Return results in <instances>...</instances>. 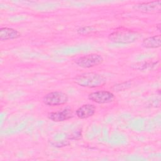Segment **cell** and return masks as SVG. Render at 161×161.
I'll return each instance as SVG.
<instances>
[{
    "instance_id": "13",
    "label": "cell",
    "mask_w": 161,
    "mask_h": 161,
    "mask_svg": "<svg viewBox=\"0 0 161 161\" xmlns=\"http://www.w3.org/2000/svg\"><path fill=\"white\" fill-rule=\"evenodd\" d=\"M157 29H158V31H160V24L159 23V24H158L157 25Z\"/></svg>"
},
{
    "instance_id": "1",
    "label": "cell",
    "mask_w": 161,
    "mask_h": 161,
    "mask_svg": "<svg viewBox=\"0 0 161 161\" xmlns=\"http://www.w3.org/2000/svg\"><path fill=\"white\" fill-rule=\"evenodd\" d=\"M74 82L81 87L94 88L104 85L106 79L97 73L84 72L76 75L74 78Z\"/></svg>"
},
{
    "instance_id": "5",
    "label": "cell",
    "mask_w": 161,
    "mask_h": 161,
    "mask_svg": "<svg viewBox=\"0 0 161 161\" xmlns=\"http://www.w3.org/2000/svg\"><path fill=\"white\" fill-rule=\"evenodd\" d=\"M89 100L98 103V104H106L112 102L114 99V94L107 91H97L90 93L88 95Z\"/></svg>"
},
{
    "instance_id": "11",
    "label": "cell",
    "mask_w": 161,
    "mask_h": 161,
    "mask_svg": "<svg viewBox=\"0 0 161 161\" xmlns=\"http://www.w3.org/2000/svg\"><path fill=\"white\" fill-rule=\"evenodd\" d=\"M154 65L153 63H148V62H142V63H138L135 64L132 66V67L135 69L138 70H145L147 69L148 67H151Z\"/></svg>"
},
{
    "instance_id": "2",
    "label": "cell",
    "mask_w": 161,
    "mask_h": 161,
    "mask_svg": "<svg viewBox=\"0 0 161 161\" xmlns=\"http://www.w3.org/2000/svg\"><path fill=\"white\" fill-rule=\"evenodd\" d=\"M140 36V35L136 31L121 28L110 33L108 35V39L116 43L128 44L136 41Z\"/></svg>"
},
{
    "instance_id": "9",
    "label": "cell",
    "mask_w": 161,
    "mask_h": 161,
    "mask_svg": "<svg viewBox=\"0 0 161 161\" xmlns=\"http://www.w3.org/2000/svg\"><path fill=\"white\" fill-rule=\"evenodd\" d=\"M20 36V32L15 29L8 27H3L0 28V40L2 42L16 39Z\"/></svg>"
},
{
    "instance_id": "7",
    "label": "cell",
    "mask_w": 161,
    "mask_h": 161,
    "mask_svg": "<svg viewBox=\"0 0 161 161\" xmlns=\"http://www.w3.org/2000/svg\"><path fill=\"white\" fill-rule=\"evenodd\" d=\"M48 117L50 120L55 122L64 121L73 117V111L70 108L67 107L62 110L50 113Z\"/></svg>"
},
{
    "instance_id": "3",
    "label": "cell",
    "mask_w": 161,
    "mask_h": 161,
    "mask_svg": "<svg viewBox=\"0 0 161 161\" xmlns=\"http://www.w3.org/2000/svg\"><path fill=\"white\" fill-rule=\"evenodd\" d=\"M103 57L97 53H91L80 57L75 60V63L80 67L87 69L97 66L103 62Z\"/></svg>"
},
{
    "instance_id": "8",
    "label": "cell",
    "mask_w": 161,
    "mask_h": 161,
    "mask_svg": "<svg viewBox=\"0 0 161 161\" xmlns=\"http://www.w3.org/2000/svg\"><path fill=\"white\" fill-rule=\"evenodd\" d=\"M96 112V108L90 104H83L80 106L75 111L76 115L79 118L86 119L91 117Z\"/></svg>"
},
{
    "instance_id": "12",
    "label": "cell",
    "mask_w": 161,
    "mask_h": 161,
    "mask_svg": "<svg viewBox=\"0 0 161 161\" xmlns=\"http://www.w3.org/2000/svg\"><path fill=\"white\" fill-rule=\"evenodd\" d=\"M93 30L92 28L90 26H83L77 30V33L79 35H87L88 33H91Z\"/></svg>"
},
{
    "instance_id": "10",
    "label": "cell",
    "mask_w": 161,
    "mask_h": 161,
    "mask_svg": "<svg viewBox=\"0 0 161 161\" xmlns=\"http://www.w3.org/2000/svg\"><path fill=\"white\" fill-rule=\"evenodd\" d=\"M142 45L147 48H157L161 45V36L160 35H154L147 37L143 40Z\"/></svg>"
},
{
    "instance_id": "4",
    "label": "cell",
    "mask_w": 161,
    "mask_h": 161,
    "mask_svg": "<svg viewBox=\"0 0 161 161\" xmlns=\"http://www.w3.org/2000/svg\"><path fill=\"white\" fill-rule=\"evenodd\" d=\"M69 99L67 94L62 91H53L49 92L43 97L45 104L50 106L62 105L65 104Z\"/></svg>"
},
{
    "instance_id": "6",
    "label": "cell",
    "mask_w": 161,
    "mask_h": 161,
    "mask_svg": "<svg viewBox=\"0 0 161 161\" xmlns=\"http://www.w3.org/2000/svg\"><path fill=\"white\" fill-rule=\"evenodd\" d=\"M133 9L142 13H160L161 11V1H153L135 4Z\"/></svg>"
}]
</instances>
